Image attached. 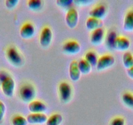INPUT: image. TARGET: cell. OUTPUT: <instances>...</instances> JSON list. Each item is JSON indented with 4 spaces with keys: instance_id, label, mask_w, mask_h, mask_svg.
I'll return each instance as SVG.
<instances>
[{
    "instance_id": "obj_1",
    "label": "cell",
    "mask_w": 133,
    "mask_h": 125,
    "mask_svg": "<svg viewBox=\"0 0 133 125\" xmlns=\"http://www.w3.org/2000/svg\"><path fill=\"white\" fill-rule=\"evenodd\" d=\"M0 74V83L3 93L7 97H12L15 89V81L10 75L6 72H2Z\"/></svg>"
},
{
    "instance_id": "obj_2",
    "label": "cell",
    "mask_w": 133,
    "mask_h": 125,
    "mask_svg": "<svg viewBox=\"0 0 133 125\" xmlns=\"http://www.w3.org/2000/svg\"><path fill=\"white\" fill-rule=\"evenodd\" d=\"M5 56L7 61L15 67H21L24 63L22 56L15 46H9L7 48Z\"/></svg>"
},
{
    "instance_id": "obj_3",
    "label": "cell",
    "mask_w": 133,
    "mask_h": 125,
    "mask_svg": "<svg viewBox=\"0 0 133 125\" xmlns=\"http://www.w3.org/2000/svg\"><path fill=\"white\" fill-rule=\"evenodd\" d=\"M19 96L24 102L30 103L36 97V89L31 84H25L20 88Z\"/></svg>"
},
{
    "instance_id": "obj_4",
    "label": "cell",
    "mask_w": 133,
    "mask_h": 125,
    "mask_svg": "<svg viewBox=\"0 0 133 125\" xmlns=\"http://www.w3.org/2000/svg\"><path fill=\"white\" fill-rule=\"evenodd\" d=\"M59 95L61 101L67 103L71 100L72 95V89L71 85L66 81H62L58 86Z\"/></svg>"
},
{
    "instance_id": "obj_5",
    "label": "cell",
    "mask_w": 133,
    "mask_h": 125,
    "mask_svg": "<svg viewBox=\"0 0 133 125\" xmlns=\"http://www.w3.org/2000/svg\"><path fill=\"white\" fill-rule=\"evenodd\" d=\"M115 57L113 55L110 54L103 55L98 57V61H97V70L98 71H103L107 68H110L114 65L115 63Z\"/></svg>"
},
{
    "instance_id": "obj_6",
    "label": "cell",
    "mask_w": 133,
    "mask_h": 125,
    "mask_svg": "<svg viewBox=\"0 0 133 125\" xmlns=\"http://www.w3.org/2000/svg\"><path fill=\"white\" fill-rule=\"evenodd\" d=\"M53 37L52 31L49 27H44L42 29L39 37V43L43 48H48L50 44Z\"/></svg>"
},
{
    "instance_id": "obj_7",
    "label": "cell",
    "mask_w": 133,
    "mask_h": 125,
    "mask_svg": "<svg viewBox=\"0 0 133 125\" xmlns=\"http://www.w3.org/2000/svg\"><path fill=\"white\" fill-rule=\"evenodd\" d=\"M78 12L75 8L69 9L65 16L66 25L71 29H74L78 25Z\"/></svg>"
},
{
    "instance_id": "obj_8",
    "label": "cell",
    "mask_w": 133,
    "mask_h": 125,
    "mask_svg": "<svg viewBox=\"0 0 133 125\" xmlns=\"http://www.w3.org/2000/svg\"><path fill=\"white\" fill-rule=\"evenodd\" d=\"M81 50V46L76 40H68L65 42L62 47V50L66 54L75 55L78 53Z\"/></svg>"
},
{
    "instance_id": "obj_9",
    "label": "cell",
    "mask_w": 133,
    "mask_h": 125,
    "mask_svg": "<svg viewBox=\"0 0 133 125\" xmlns=\"http://www.w3.org/2000/svg\"><path fill=\"white\" fill-rule=\"evenodd\" d=\"M130 46V40L124 36H117L113 43L112 48L118 51H127Z\"/></svg>"
},
{
    "instance_id": "obj_10",
    "label": "cell",
    "mask_w": 133,
    "mask_h": 125,
    "mask_svg": "<svg viewBox=\"0 0 133 125\" xmlns=\"http://www.w3.org/2000/svg\"><path fill=\"white\" fill-rule=\"evenodd\" d=\"M35 33V27L31 23L26 22L22 25L20 30V35L22 39H29Z\"/></svg>"
},
{
    "instance_id": "obj_11",
    "label": "cell",
    "mask_w": 133,
    "mask_h": 125,
    "mask_svg": "<svg viewBox=\"0 0 133 125\" xmlns=\"http://www.w3.org/2000/svg\"><path fill=\"white\" fill-rule=\"evenodd\" d=\"M28 109L31 113H43L47 110V107L43 102L34 100L29 103Z\"/></svg>"
},
{
    "instance_id": "obj_12",
    "label": "cell",
    "mask_w": 133,
    "mask_h": 125,
    "mask_svg": "<svg viewBox=\"0 0 133 125\" xmlns=\"http://www.w3.org/2000/svg\"><path fill=\"white\" fill-rule=\"evenodd\" d=\"M104 30L103 27L92 31L90 36V41L94 45H99L104 39Z\"/></svg>"
},
{
    "instance_id": "obj_13",
    "label": "cell",
    "mask_w": 133,
    "mask_h": 125,
    "mask_svg": "<svg viewBox=\"0 0 133 125\" xmlns=\"http://www.w3.org/2000/svg\"><path fill=\"white\" fill-rule=\"evenodd\" d=\"M26 119L31 124H42L46 122L48 117L44 113H30Z\"/></svg>"
},
{
    "instance_id": "obj_14",
    "label": "cell",
    "mask_w": 133,
    "mask_h": 125,
    "mask_svg": "<svg viewBox=\"0 0 133 125\" xmlns=\"http://www.w3.org/2000/svg\"><path fill=\"white\" fill-rule=\"evenodd\" d=\"M107 10L104 5H98L92 9L89 12V17L95 18L101 20L107 15Z\"/></svg>"
},
{
    "instance_id": "obj_15",
    "label": "cell",
    "mask_w": 133,
    "mask_h": 125,
    "mask_svg": "<svg viewBox=\"0 0 133 125\" xmlns=\"http://www.w3.org/2000/svg\"><path fill=\"white\" fill-rule=\"evenodd\" d=\"M69 74L70 78L73 81H77L80 80L81 72L78 66V61H71L69 68Z\"/></svg>"
},
{
    "instance_id": "obj_16",
    "label": "cell",
    "mask_w": 133,
    "mask_h": 125,
    "mask_svg": "<svg viewBox=\"0 0 133 125\" xmlns=\"http://www.w3.org/2000/svg\"><path fill=\"white\" fill-rule=\"evenodd\" d=\"M123 29L126 31L130 32L133 31V10H129L126 13L124 18Z\"/></svg>"
},
{
    "instance_id": "obj_17",
    "label": "cell",
    "mask_w": 133,
    "mask_h": 125,
    "mask_svg": "<svg viewBox=\"0 0 133 125\" xmlns=\"http://www.w3.org/2000/svg\"><path fill=\"white\" fill-rule=\"evenodd\" d=\"M103 23L102 20L95 18L89 17L85 22V26L89 30H95L103 27Z\"/></svg>"
},
{
    "instance_id": "obj_18",
    "label": "cell",
    "mask_w": 133,
    "mask_h": 125,
    "mask_svg": "<svg viewBox=\"0 0 133 125\" xmlns=\"http://www.w3.org/2000/svg\"><path fill=\"white\" fill-rule=\"evenodd\" d=\"M122 61L123 66L127 70L133 67V54L130 52L127 51L123 55Z\"/></svg>"
},
{
    "instance_id": "obj_19",
    "label": "cell",
    "mask_w": 133,
    "mask_h": 125,
    "mask_svg": "<svg viewBox=\"0 0 133 125\" xmlns=\"http://www.w3.org/2000/svg\"><path fill=\"white\" fill-rule=\"evenodd\" d=\"M78 66L80 72H81V74H82L84 75L88 74L90 73L91 71V65L84 59H80L78 62Z\"/></svg>"
},
{
    "instance_id": "obj_20",
    "label": "cell",
    "mask_w": 133,
    "mask_h": 125,
    "mask_svg": "<svg viewBox=\"0 0 133 125\" xmlns=\"http://www.w3.org/2000/svg\"><path fill=\"white\" fill-rule=\"evenodd\" d=\"M123 103L127 108L133 109V94L130 92H125L121 96Z\"/></svg>"
},
{
    "instance_id": "obj_21",
    "label": "cell",
    "mask_w": 133,
    "mask_h": 125,
    "mask_svg": "<svg viewBox=\"0 0 133 125\" xmlns=\"http://www.w3.org/2000/svg\"><path fill=\"white\" fill-rule=\"evenodd\" d=\"M98 59V56L94 51H89L84 55V59L88 61L91 67L97 65Z\"/></svg>"
},
{
    "instance_id": "obj_22",
    "label": "cell",
    "mask_w": 133,
    "mask_h": 125,
    "mask_svg": "<svg viewBox=\"0 0 133 125\" xmlns=\"http://www.w3.org/2000/svg\"><path fill=\"white\" fill-rule=\"evenodd\" d=\"M62 121V115L59 113H54L48 117L46 122V125H60Z\"/></svg>"
},
{
    "instance_id": "obj_23",
    "label": "cell",
    "mask_w": 133,
    "mask_h": 125,
    "mask_svg": "<svg viewBox=\"0 0 133 125\" xmlns=\"http://www.w3.org/2000/svg\"><path fill=\"white\" fill-rule=\"evenodd\" d=\"M43 2L41 0H29L28 2V7L29 9L33 11H38L42 9Z\"/></svg>"
},
{
    "instance_id": "obj_24",
    "label": "cell",
    "mask_w": 133,
    "mask_h": 125,
    "mask_svg": "<svg viewBox=\"0 0 133 125\" xmlns=\"http://www.w3.org/2000/svg\"><path fill=\"white\" fill-rule=\"evenodd\" d=\"M12 125H28V122L27 119L20 115L14 116L11 119Z\"/></svg>"
},
{
    "instance_id": "obj_25",
    "label": "cell",
    "mask_w": 133,
    "mask_h": 125,
    "mask_svg": "<svg viewBox=\"0 0 133 125\" xmlns=\"http://www.w3.org/2000/svg\"><path fill=\"white\" fill-rule=\"evenodd\" d=\"M74 3L73 0H57L56 2V4L60 7L62 8H71V5Z\"/></svg>"
},
{
    "instance_id": "obj_26",
    "label": "cell",
    "mask_w": 133,
    "mask_h": 125,
    "mask_svg": "<svg viewBox=\"0 0 133 125\" xmlns=\"http://www.w3.org/2000/svg\"><path fill=\"white\" fill-rule=\"evenodd\" d=\"M117 37V36L116 35V33L114 31H112V32L108 34L107 39H106V44L108 46V48H112L115 39Z\"/></svg>"
},
{
    "instance_id": "obj_27",
    "label": "cell",
    "mask_w": 133,
    "mask_h": 125,
    "mask_svg": "<svg viewBox=\"0 0 133 125\" xmlns=\"http://www.w3.org/2000/svg\"><path fill=\"white\" fill-rule=\"evenodd\" d=\"M110 125H125V121L123 117H115L111 121Z\"/></svg>"
},
{
    "instance_id": "obj_28",
    "label": "cell",
    "mask_w": 133,
    "mask_h": 125,
    "mask_svg": "<svg viewBox=\"0 0 133 125\" xmlns=\"http://www.w3.org/2000/svg\"><path fill=\"white\" fill-rule=\"evenodd\" d=\"M18 3V0H6L5 2L6 7L8 9H12L15 7H16Z\"/></svg>"
},
{
    "instance_id": "obj_29",
    "label": "cell",
    "mask_w": 133,
    "mask_h": 125,
    "mask_svg": "<svg viewBox=\"0 0 133 125\" xmlns=\"http://www.w3.org/2000/svg\"><path fill=\"white\" fill-rule=\"evenodd\" d=\"M6 112V107L4 103L0 100V122L3 119Z\"/></svg>"
},
{
    "instance_id": "obj_30",
    "label": "cell",
    "mask_w": 133,
    "mask_h": 125,
    "mask_svg": "<svg viewBox=\"0 0 133 125\" xmlns=\"http://www.w3.org/2000/svg\"><path fill=\"white\" fill-rule=\"evenodd\" d=\"M92 2L90 0H77V1H74V3L78 5H86L89 4Z\"/></svg>"
},
{
    "instance_id": "obj_31",
    "label": "cell",
    "mask_w": 133,
    "mask_h": 125,
    "mask_svg": "<svg viewBox=\"0 0 133 125\" xmlns=\"http://www.w3.org/2000/svg\"><path fill=\"white\" fill-rule=\"evenodd\" d=\"M127 74L130 79L133 80V67L127 70Z\"/></svg>"
}]
</instances>
